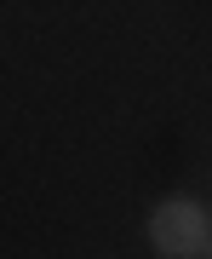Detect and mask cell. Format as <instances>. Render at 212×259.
Segmentation results:
<instances>
[{
	"label": "cell",
	"instance_id": "1",
	"mask_svg": "<svg viewBox=\"0 0 212 259\" xmlns=\"http://www.w3.org/2000/svg\"><path fill=\"white\" fill-rule=\"evenodd\" d=\"M212 236V219L201 202H189V196H166V202L149 213V248L161 259H201Z\"/></svg>",
	"mask_w": 212,
	"mask_h": 259
},
{
	"label": "cell",
	"instance_id": "2",
	"mask_svg": "<svg viewBox=\"0 0 212 259\" xmlns=\"http://www.w3.org/2000/svg\"><path fill=\"white\" fill-rule=\"evenodd\" d=\"M201 259H212V236H206V248H201Z\"/></svg>",
	"mask_w": 212,
	"mask_h": 259
},
{
	"label": "cell",
	"instance_id": "3",
	"mask_svg": "<svg viewBox=\"0 0 212 259\" xmlns=\"http://www.w3.org/2000/svg\"><path fill=\"white\" fill-rule=\"evenodd\" d=\"M206 219H212V207H206Z\"/></svg>",
	"mask_w": 212,
	"mask_h": 259
}]
</instances>
